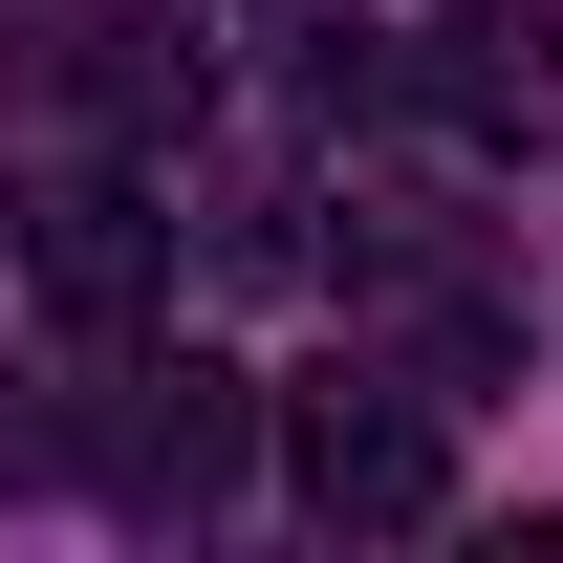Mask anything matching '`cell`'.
Listing matches in <instances>:
<instances>
[{"instance_id": "6da1fadb", "label": "cell", "mask_w": 563, "mask_h": 563, "mask_svg": "<svg viewBox=\"0 0 563 563\" xmlns=\"http://www.w3.org/2000/svg\"><path fill=\"white\" fill-rule=\"evenodd\" d=\"M282 477L325 542H412V520H455V433H433V390H282Z\"/></svg>"}, {"instance_id": "7a4b0ae2", "label": "cell", "mask_w": 563, "mask_h": 563, "mask_svg": "<svg viewBox=\"0 0 563 563\" xmlns=\"http://www.w3.org/2000/svg\"><path fill=\"white\" fill-rule=\"evenodd\" d=\"M239 455H261V390H239L217 347L109 368V412H87V477L131 498V520H196V498H239Z\"/></svg>"}, {"instance_id": "3957f363", "label": "cell", "mask_w": 563, "mask_h": 563, "mask_svg": "<svg viewBox=\"0 0 563 563\" xmlns=\"http://www.w3.org/2000/svg\"><path fill=\"white\" fill-rule=\"evenodd\" d=\"M22 261H44V303H66V325H152V282H174V217H152L131 174H66V196L22 217Z\"/></svg>"}, {"instance_id": "277c9868", "label": "cell", "mask_w": 563, "mask_h": 563, "mask_svg": "<svg viewBox=\"0 0 563 563\" xmlns=\"http://www.w3.org/2000/svg\"><path fill=\"white\" fill-rule=\"evenodd\" d=\"M542 66H563V22H542V0H455L412 87L455 109V131H520V109H542Z\"/></svg>"}]
</instances>
